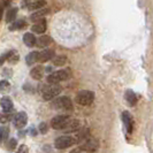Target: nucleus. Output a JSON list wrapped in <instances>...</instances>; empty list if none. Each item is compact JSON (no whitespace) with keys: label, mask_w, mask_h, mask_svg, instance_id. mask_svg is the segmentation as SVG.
I'll use <instances>...</instances> for the list:
<instances>
[{"label":"nucleus","mask_w":153,"mask_h":153,"mask_svg":"<svg viewBox=\"0 0 153 153\" xmlns=\"http://www.w3.org/2000/svg\"><path fill=\"white\" fill-rule=\"evenodd\" d=\"M74 144H79L78 143V139H77L76 135L74 136H60L55 139L54 142V146L59 150H65V149H68L70 146H73Z\"/></svg>","instance_id":"f257e3e1"},{"label":"nucleus","mask_w":153,"mask_h":153,"mask_svg":"<svg viewBox=\"0 0 153 153\" xmlns=\"http://www.w3.org/2000/svg\"><path fill=\"white\" fill-rule=\"evenodd\" d=\"M16 153H29V149H28L27 145H21L19 147V150H17Z\"/></svg>","instance_id":"c85d7f7f"},{"label":"nucleus","mask_w":153,"mask_h":153,"mask_svg":"<svg viewBox=\"0 0 153 153\" xmlns=\"http://www.w3.org/2000/svg\"><path fill=\"white\" fill-rule=\"evenodd\" d=\"M89 135H90V131H89V129H83L82 131L77 132L76 137H77V139H78V143H82L83 140H85L86 138L89 137Z\"/></svg>","instance_id":"b1692460"},{"label":"nucleus","mask_w":153,"mask_h":153,"mask_svg":"<svg viewBox=\"0 0 153 153\" xmlns=\"http://www.w3.org/2000/svg\"><path fill=\"white\" fill-rule=\"evenodd\" d=\"M46 28H47V23H46V21L45 20H40V21H38L36 24L32 25L31 30L33 31V32H36V33H43V32H45L46 31Z\"/></svg>","instance_id":"4468645a"},{"label":"nucleus","mask_w":153,"mask_h":153,"mask_svg":"<svg viewBox=\"0 0 153 153\" xmlns=\"http://www.w3.org/2000/svg\"><path fill=\"white\" fill-rule=\"evenodd\" d=\"M52 43V39L50 36H42V37H39L37 39V43H36V45L40 47V48H44L46 46H48L50 44Z\"/></svg>","instance_id":"a211bd4d"},{"label":"nucleus","mask_w":153,"mask_h":153,"mask_svg":"<svg viewBox=\"0 0 153 153\" xmlns=\"http://www.w3.org/2000/svg\"><path fill=\"white\" fill-rule=\"evenodd\" d=\"M67 63V56L66 55H56L53 59L54 66H65Z\"/></svg>","instance_id":"5701e85b"},{"label":"nucleus","mask_w":153,"mask_h":153,"mask_svg":"<svg viewBox=\"0 0 153 153\" xmlns=\"http://www.w3.org/2000/svg\"><path fill=\"white\" fill-rule=\"evenodd\" d=\"M46 5V2L44 0H35L33 2H30L28 5V8L31 9V10H39L42 7H44Z\"/></svg>","instance_id":"aec40b11"},{"label":"nucleus","mask_w":153,"mask_h":153,"mask_svg":"<svg viewBox=\"0 0 153 153\" xmlns=\"http://www.w3.org/2000/svg\"><path fill=\"white\" fill-rule=\"evenodd\" d=\"M122 120H123V122H124V126H126V128H127V131H128V134H131V131H132V126H134V121H132V117H131V115L129 114L128 112H123Z\"/></svg>","instance_id":"ddd939ff"},{"label":"nucleus","mask_w":153,"mask_h":153,"mask_svg":"<svg viewBox=\"0 0 153 153\" xmlns=\"http://www.w3.org/2000/svg\"><path fill=\"white\" fill-rule=\"evenodd\" d=\"M52 107L55 109H67V111H69L73 108V102L68 97H59L52 101Z\"/></svg>","instance_id":"0eeeda50"},{"label":"nucleus","mask_w":153,"mask_h":153,"mask_svg":"<svg viewBox=\"0 0 153 153\" xmlns=\"http://www.w3.org/2000/svg\"><path fill=\"white\" fill-rule=\"evenodd\" d=\"M44 73H45V69L43 66H36V67H33V68L31 69L30 71V76L33 78V79H42L43 77H44Z\"/></svg>","instance_id":"9b49d317"},{"label":"nucleus","mask_w":153,"mask_h":153,"mask_svg":"<svg viewBox=\"0 0 153 153\" xmlns=\"http://www.w3.org/2000/svg\"><path fill=\"white\" fill-rule=\"evenodd\" d=\"M25 27V22L23 20H19V21H15L10 25V30H15V29H22Z\"/></svg>","instance_id":"393cba45"},{"label":"nucleus","mask_w":153,"mask_h":153,"mask_svg":"<svg viewBox=\"0 0 153 153\" xmlns=\"http://www.w3.org/2000/svg\"><path fill=\"white\" fill-rule=\"evenodd\" d=\"M7 59V61L9 63H16V62L19 61V59H20V56H19V54L16 53L15 51H9L7 52L6 54H4L2 56H1V63H4V61Z\"/></svg>","instance_id":"9d476101"},{"label":"nucleus","mask_w":153,"mask_h":153,"mask_svg":"<svg viewBox=\"0 0 153 153\" xmlns=\"http://www.w3.org/2000/svg\"><path fill=\"white\" fill-rule=\"evenodd\" d=\"M25 61H27V65H33L35 62L39 61V53L38 52H31L27 55L25 58Z\"/></svg>","instance_id":"412c9836"},{"label":"nucleus","mask_w":153,"mask_h":153,"mask_svg":"<svg viewBox=\"0 0 153 153\" xmlns=\"http://www.w3.org/2000/svg\"><path fill=\"white\" fill-rule=\"evenodd\" d=\"M62 91L61 85L59 84H51L44 86L42 90V96L45 100H52L54 99L56 96H59Z\"/></svg>","instance_id":"20e7f679"},{"label":"nucleus","mask_w":153,"mask_h":153,"mask_svg":"<svg viewBox=\"0 0 153 153\" xmlns=\"http://www.w3.org/2000/svg\"><path fill=\"white\" fill-rule=\"evenodd\" d=\"M81 128V122L78 120H70L69 123L67 124V127L63 129L66 132H74V131H77Z\"/></svg>","instance_id":"dca6fc26"},{"label":"nucleus","mask_w":153,"mask_h":153,"mask_svg":"<svg viewBox=\"0 0 153 153\" xmlns=\"http://www.w3.org/2000/svg\"><path fill=\"white\" fill-rule=\"evenodd\" d=\"M27 120H28L27 114L24 112H20V113H17L14 116V120L13 121H14V126H15L16 128L21 129V128H23L27 124Z\"/></svg>","instance_id":"6e6552de"},{"label":"nucleus","mask_w":153,"mask_h":153,"mask_svg":"<svg viewBox=\"0 0 153 153\" xmlns=\"http://www.w3.org/2000/svg\"><path fill=\"white\" fill-rule=\"evenodd\" d=\"M70 121L68 115H58L51 120V127L55 130H63Z\"/></svg>","instance_id":"423d86ee"},{"label":"nucleus","mask_w":153,"mask_h":153,"mask_svg":"<svg viewBox=\"0 0 153 153\" xmlns=\"http://www.w3.org/2000/svg\"><path fill=\"white\" fill-rule=\"evenodd\" d=\"M7 89H9V83L7 81H1L0 82V90L1 91H6Z\"/></svg>","instance_id":"cd10ccee"},{"label":"nucleus","mask_w":153,"mask_h":153,"mask_svg":"<svg viewBox=\"0 0 153 153\" xmlns=\"http://www.w3.org/2000/svg\"><path fill=\"white\" fill-rule=\"evenodd\" d=\"M70 70L69 69H61V70H56L52 74H50L47 76V82L50 84H58L62 81H66L70 77Z\"/></svg>","instance_id":"f03ea898"},{"label":"nucleus","mask_w":153,"mask_h":153,"mask_svg":"<svg viewBox=\"0 0 153 153\" xmlns=\"http://www.w3.org/2000/svg\"><path fill=\"white\" fill-rule=\"evenodd\" d=\"M54 58H55V52H54V50H51V48L44 50L39 53V61L40 62L50 61L51 59H54Z\"/></svg>","instance_id":"1a4fd4ad"},{"label":"nucleus","mask_w":153,"mask_h":153,"mask_svg":"<svg viewBox=\"0 0 153 153\" xmlns=\"http://www.w3.org/2000/svg\"><path fill=\"white\" fill-rule=\"evenodd\" d=\"M126 99L127 101L129 102V105L130 106H135L136 105V102H137V96H136V93L134 91H131V90H128V91L126 92Z\"/></svg>","instance_id":"6ab92c4d"},{"label":"nucleus","mask_w":153,"mask_h":153,"mask_svg":"<svg viewBox=\"0 0 153 153\" xmlns=\"http://www.w3.org/2000/svg\"><path fill=\"white\" fill-rule=\"evenodd\" d=\"M94 100V93L89 90H82L76 94V101L81 106H89Z\"/></svg>","instance_id":"39448f33"},{"label":"nucleus","mask_w":153,"mask_h":153,"mask_svg":"<svg viewBox=\"0 0 153 153\" xmlns=\"http://www.w3.org/2000/svg\"><path fill=\"white\" fill-rule=\"evenodd\" d=\"M23 42H24V44H25L27 46L32 47L33 45H36L37 39H36V37H35V35H33V33H31V32H27V33H24V36H23Z\"/></svg>","instance_id":"2eb2a0df"},{"label":"nucleus","mask_w":153,"mask_h":153,"mask_svg":"<svg viewBox=\"0 0 153 153\" xmlns=\"http://www.w3.org/2000/svg\"><path fill=\"white\" fill-rule=\"evenodd\" d=\"M39 131L42 132V134H45L46 131H47V124L45 122H42L39 124Z\"/></svg>","instance_id":"c756f323"},{"label":"nucleus","mask_w":153,"mask_h":153,"mask_svg":"<svg viewBox=\"0 0 153 153\" xmlns=\"http://www.w3.org/2000/svg\"><path fill=\"white\" fill-rule=\"evenodd\" d=\"M98 146H99V143H98V140H97V139H94V138H90V139L85 140V142L83 143V144H82V145H79L78 147L74 149V150H73V151H71L70 153L94 152V151H97Z\"/></svg>","instance_id":"7ed1b4c3"},{"label":"nucleus","mask_w":153,"mask_h":153,"mask_svg":"<svg viewBox=\"0 0 153 153\" xmlns=\"http://www.w3.org/2000/svg\"><path fill=\"white\" fill-rule=\"evenodd\" d=\"M48 9H42V10H37L36 13H33L32 15L30 16L31 21H33V22H38V21H40V20H44L43 17L45 15H47L48 14Z\"/></svg>","instance_id":"f3484780"},{"label":"nucleus","mask_w":153,"mask_h":153,"mask_svg":"<svg viewBox=\"0 0 153 153\" xmlns=\"http://www.w3.org/2000/svg\"><path fill=\"white\" fill-rule=\"evenodd\" d=\"M8 135H9V129L6 128V127H2V128H1V139H2L4 142L7 139Z\"/></svg>","instance_id":"a878e982"},{"label":"nucleus","mask_w":153,"mask_h":153,"mask_svg":"<svg viewBox=\"0 0 153 153\" xmlns=\"http://www.w3.org/2000/svg\"><path fill=\"white\" fill-rule=\"evenodd\" d=\"M1 2H2V6L6 7V6H8L12 2V0H1Z\"/></svg>","instance_id":"7c9ffc66"},{"label":"nucleus","mask_w":153,"mask_h":153,"mask_svg":"<svg viewBox=\"0 0 153 153\" xmlns=\"http://www.w3.org/2000/svg\"><path fill=\"white\" fill-rule=\"evenodd\" d=\"M15 147H16V140H15V139H13V138H12V139H9V140H8L7 149L12 151V150H14Z\"/></svg>","instance_id":"bb28decb"},{"label":"nucleus","mask_w":153,"mask_h":153,"mask_svg":"<svg viewBox=\"0 0 153 153\" xmlns=\"http://www.w3.org/2000/svg\"><path fill=\"white\" fill-rule=\"evenodd\" d=\"M16 14H17V8H10L6 14V21L8 23H14L16 19Z\"/></svg>","instance_id":"4be33fe9"},{"label":"nucleus","mask_w":153,"mask_h":153,"mask_svg":"<svg viewBox=\"0 0 153 153\" xmlns=\"http://www.w3.org/2000/svg\"><path fill=\"white\" fill-rule=\"evenodd\" d=\"M13 107H14V105H13V101L10 98L4 97L1 99V109L4 113H10L13 111Z\"/></svg>","instance_id":"f8f14e48"}]
</instances>
